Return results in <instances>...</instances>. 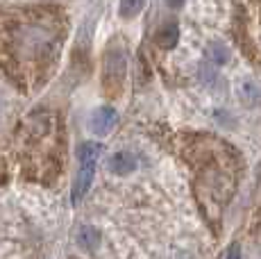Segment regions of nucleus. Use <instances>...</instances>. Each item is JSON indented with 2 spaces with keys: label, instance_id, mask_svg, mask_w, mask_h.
<instances>
[{
  "label": "nucleus",
  "instance_id": "7",
  "mask_svg": "<svg viewBox=\"0 0 261 259\" xmlns=\"http://www.w3.org/2000/svg\"><path fill=\"white\" fill-rule=\"evenodd\" d=\"M77 243H80V248H82V250H89V252L98 250V246H100V232L95 230L93 225H84L82 230H80V234H77Z\"/></svg>",
  "mask_w": 261,
  "mask_h": 259
},
{
  "label": "nucleus",
  "instance_id": "10",
  "mask_svg": "<svg viewBox=\"0 0 261 259\" xmlns=\"http://www.w3.org/2000/svg\"><path fill=\"white\" fill-rule=\"evenodd\" d=\"M209 59L216 64V66H225V64L229 62V50H227V46L225 43H220V41H216L209 46Z\"/></svg>",
  "mask_w": 261,
  "mask_h": 259
},
{
  "label": "nucleus",
  "instance_id": "2",
  "mask_svg": "<svg viewBox=\"0 0 261 259\" xmlns=\"http://www.w3.org/2000/svg\"><path fill=\"white\" fill-rule=\"evenodd\" d=\"M23 132V157L30 175L50 177L55 173L53 166H57L59 162V146H62L57 118L50 112H34L25 118Z\"/></svg>",
  "mask_w": 261,
  "mask_h": 259
},
{
  "label": "nucleus",
  "instance_id": "11",
  "mask_svg": "<svg viewBox=\"0 0 261 259\" xmlns=\"http://www.w3.org/2000/svg\"><path fill=\"white\" fill-rule=\"evenodd\" d=\"M141 5H143V0H120V16H125V18L137 16Z\"/></svg>",
  "mask_w": 261,
  "mask_h": 259
},
{
  "label": "nucleus",
  "instance_id": "9",
  "mask_svg": "<svg viewBox=\"0 0 261 259\" xmlns=\"http://www.w3.org/2000/svg\"><path fill=\"white\" fill-rule=\"evenodd\" d=\"M241 98H243L248 105H261V87H257L254 82L245 80L241 84Z\"/></svg>",
  "mask_w": 261,
  "mask_h": 259
},
{
  "label": "nucleus",
  "instance_id": "5",
  "mask_svg": "<svg viewBox=\"0 0 261 259\" xmlns=\"http://www.w3.org/2000/svg\"><path fill=\"white\" fill-rule=\"evenodd\" d=\"M118 123V112L112 107V105H102L91 114V121H89V127L95 137H105L114 130V125Z\"/></svg>",
  "mask_w": 261,
  "mask_h": 259
},
{
  "label": "nucleus",
  "instance_id": "3",
  "mask_svg": "<svg viewBox=\"0 0 261 259\" xmlns=\"http://www.w3.org/2000/svg\"><path fill=\"white\" fill-rule=\"evenodd\" d=\"M102 152L100 143L95 141H84L77 150V157H80V168H77V177L73 182V202L77 205L84 196L89 193V187L93 182V175H95V164H98V157Z\"/></svg>",
  "mask_w": 261,
  "mask_h": 259
},
{
  "label": "nucleus",
  "instance_id": "13",
  "mask_svg": "<svg viewBox=\"0 0 261 259\" xmlns=\"http://www.w3.org/2000/svg\"><path fill=\"white\" fill-rule=\"evenodd\" d=\"M182 3H184V0H166V5L170 9H179V7H182Z\"/></svg>",
  "mask_w": 261,
  "mask_h": 259
},
{
  "label": "nucleus",
  "instance_id": "4",
  "mask_svg": "<svg viewBox=\"0 0 261 259\" xmlns=\"http://www.w3.org/2000/svg\"><path fill=\"white\" fill-rule=\"evenodd\" d=\"M125 73H127V57H125V50L112 46L105 53V71H102L105 91H107L109 96L120 93V87H123V82H125Z\"/></svg>",
  "mask_w": 261,
  "mask_h": 259
},
{
  "label": "nucleus",
  "instance_id": "6",
  "mask_svg": "<svg viewBox=\"0 0 261 259\" xmlns=\"http://www.w3.org/2000/svg\"><path fill=\"white\" fill-rule=\"evenodd\" d=\"M109 171L114 173V175H129V173L137 171V157L132 155V152H116V155L109 157Z\"/></svg>",
  "mask_w": 261,
  "mask_h": 259
},
{
  "label": "nucleus",
  "instance_id": "8",
  "mask_svg": "<svg viewBox=\"0 0 261 259\" xmlns=\"http://www.w3.org/2000/svg\"><path fill=\"white\" fill-rule=\"evenodd\" d=\"M177 39H179V28L175 25V23H170V25H166L162 32H159L157 43L164 48V50H170V48H175Z\"/></svg>",
  "mask_w": 261,
  "mask_h": 259
},
{
  "label": "nucleus",
  "instance_id": "12",
  "mask_svg": "<svg viewBox=\"0 0 261 259\" xmlns=\"http://www.w3.org/2000/svg\"><path fill=\"white\" fill-rule=\"evenodd\" d=\"M225 259H241V248H239V246H232Z\"/></svg>",
  "mask_w": 261,
  "mask_h": 259
},
{
  "label": "nucleus",
  "instance_id": "1",
  "mask_svg": "<svg viewBox=\"0 0 261 259\" xmlns=\"http://www.w3.org/2000/svg\"><path fill=\"white\" fill-rule=\"evenodd\" d=\"M59 28L53 14H28L25 18L16 21L9 30V62L25 77H32L53 64L57 57Z\"/></svg>",
  "mask_w": 261,
  "mask_h": 259
}]
</instances>
